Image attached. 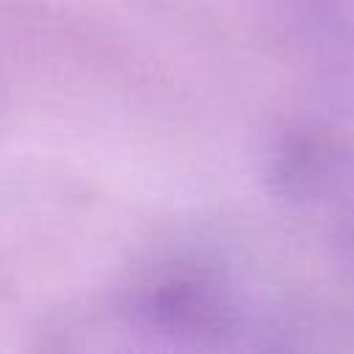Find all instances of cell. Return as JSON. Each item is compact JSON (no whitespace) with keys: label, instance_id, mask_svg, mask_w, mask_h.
<instances>
[{"label":"cell","instance_id":"cell-3","mask_svg":"<svg viewBox=\"0 0 354 354\" xmlns=\"http://www.w3.org/2000/svg\"><path fill=\"white\" fill-rule=\"evenodd\" d=\"M346 254H348V260L354 266V218H351V224L346 230Z\"/></svg>","mask_w":354,"mask_h":354},{"label":"cell","instance_id":"cell-1","mask_svg":"<svg viewBox=\"0 0 354 354\" xmlns=\"http://www.w3.org/2000/svg\"><path fill=\"white\" fill-rule=\"evenodd\" d=\"M354 166L346 138L326 130H299L271 158V183L288 199H315L332 191Z\"/></svg>","mask_w":354,"mask_h":354},{"label":"cell","instance_id":"cell-2","mask_svg":"<svg viewBox=\"0 0 354 354\" xmlns=\"http://www.w3.org/2000/svg\"><path fill=\"white\" fill-rule=\"evenodd\" d=\"M141 313L160 329L207 332L221 324V299L205 277L177 274L144 293Z\"/></svg>","mask_w":354,"mask_h":354}]
</instances>
